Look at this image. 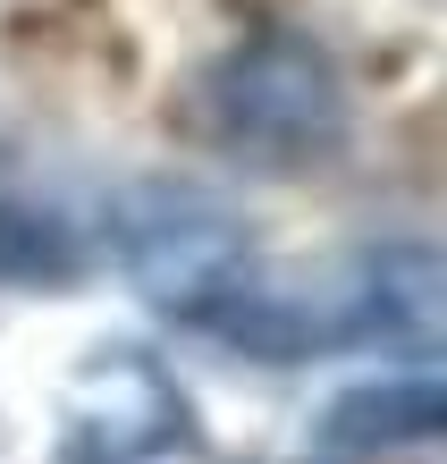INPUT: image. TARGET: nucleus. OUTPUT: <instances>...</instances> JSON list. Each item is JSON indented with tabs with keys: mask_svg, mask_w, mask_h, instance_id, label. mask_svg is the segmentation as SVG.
Segmentation results:
<instances>
[{
	"mask_svg": "<svg viewBox=\"0 0 447 464\" xmlns=\"http://www.w3.org/2000/svg\"><path fill=\"white\" fill-rule=\"evenodd\" d=\"M203 135L219 152H237L245 169L296 178L346 152L355 135V93L346 68L329 60V43L296 34V25H262V34L228 43L203 68Z\"/></svg>",
	"mask_w": 447,
	"mask_h": 464,
	"instance_id": "f257e3e1",
	"label": "nucleus"
},
{
	"mask_svg": "<svg viewBox=\"0 0 447 464\" xmlns=\"http://www.w3.org/2000/svg\"><path fill=\"white\" fill-rule=\"evenodd\" d=\"M119 270L144 287V304H160L186 330H228V321L262 295V254L245 220L203 186H135L119 203Z\"/></svg>",
	"mask_w": 447,
	"mask_h": 464,
	"instance_id": "f03ea898",
	"label": "nucleus"
},
{
	"mask_svg": "<svg viewBox=\"0 0 447 464\" xmlns=\"http://www.w3.org/2000/svg\"><path fill=\"white\" fill-rule=\"evenodd\" d=\"M194 448V405L144 346H93L60 397L51 464H160Z\"/></svg>",
	"mask_w": 447,
	"mask_h": 464,
	"instance_id": "7ed1b4c3",
	"label": "nucleus"
},
{
	"mask_svg": "<svg viewBox=\"0 0 447 464\" xmlns=\"http://www.w3.org/2000/svg\"><path fill=\"white\" fill-rule=\"evenodd\" d=\"M329 346H397L431 354L439 346V254L431 245H372L329 279Z\"/></svg>",
	"mask_w": 447,
	"mask_h": 464,
	"instance_id": "20e7f679",
	"label": "nucleus"
},
{
	"mask_svg": "<svg viewBox=\"0 0 447 464\" xmlns=\"http://www.w3.org/2000/svg\"><path fill=\"white\" fill-rule=\"evenodd\" d=\"M439 422H447V389H439L431 363H413V372L372 380V389H346L321 430H329V448H346V456H380V448L439 440Z\"/></svg>",
	"mask_w": 447,
	"mask_h": 464,
	"instance_id": "39448f33",
	"label": "nucleus"
}]
</instances>
